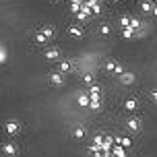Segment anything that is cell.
<instances>
[{
	"label": "cell",
	"mask_w": 157,
	"mask_h": 157,
	"mask_svg": "<svg viewBox=\"0 0 157 157\" xmlns=\"http://www.w3.org/2000/svg\"><path fill=\"white\" fill-rule=\"evenodd\" d=\"M4 130H6L8 134H17L19 132V124H17V122H6V124H4Z\"/></svg>",
	"instance_id": "cell-1"
},
{
	"label": "cell",
	"mask_w": 157,
	"mask_h": 157,
	"mask_svg": "<svg viewBox=\"0 0 157 157\" xmlns=\"http://www.w3.org/2000/svg\"><path fill=\"white\" fill-rule=\"evenodd\" d=\"M2 151H4V153H8V155H15V153H17V147H15V145H10V143H6V145H2Z\"/></svg>",
	"instance_id": "cell-2"
},
{
	"label": "cell",
	"mask_w": 157,
	"mask_h": 157,
	"mask_svg": "<svg viewBox=\"0 0 157 157\" xmlns=\"http://www.w3.org/2000/svg\"><path fill=\"white\" fill-rule=\"evenodd\" d=\"M128 128H130V130H139V128H141V122H139V120H128Z\"/></svg>",
	"instance_id": "cell-3"
},
{
	"label": "cell",
	"mask_w": 157,
	"mask_h": 157,
	"mask_svg": "<svg viewBox=\"0 0 157 157\" xmlns=\"http://www.w3.org/2000/svg\"><path fill=\"white\" fill-rule=\"evenodd\" d=\"M83 134H85L83 128H77V130H75V136H77V139H83Z\"/></svg>",
	"instance_id": "cell-4"
},
{
	"label": "cell",
	"mask_w": 157,
	"mask_h": 157,
	"mask_svg": "<svg viewBox=\"0 0 157 157\" xmlns=\"http://www.w3.org/2000/svg\"><path fill=\"white\" fill-rule=\"evenodd\" d=\"M118 143H120L122 147H130V141H128V139H118Z\"/></svg>",
	"instance_id": "cell-5"
},
{
	"label": "cell",
	"mask_w": 157,
	"mask_h": 157,
	"mask_svg": "<svg viewBox=\"0 0 157 157\" xmlns=\"http://www.w3.org/2000/svg\"><path fill=\"white\" fill-rule=\"evenodd\" d=\"M114 153H116L118 157H126V155H124V151L120 149V147H114Z\"/></svg>",
	"instance_id": "cell-6"
},
{
	"label": "cell",
	"mask_w": 157,
	"mask_h": 157,
	"mask_svg": "<svg viewBox=\"0 0 157 157\" xmlns=\"http://www.w3.org/2000/svg\"><path fill=\"white\" fill-rule=\"evenodd\" d=\"M126 108H128V110H134V108H136V101H126Z\"/></svg>",
	"instance_id": "cell-7"
},
{
	"label": "cell",
	"mask_w": 157,
	"mask_h": 157,
	"mask_svg": "<svg viewBox=\"0 0 157 157\" xmlns=\"http://www.w3.org/2000/svg\"><path fill=\"white\" fill-rule=\"evenodd\" d=\"M153 99H155V101H157V91H155V93H153Z\"/></svg>",
	"instance_id": "cell-8"
}]
</instances>
